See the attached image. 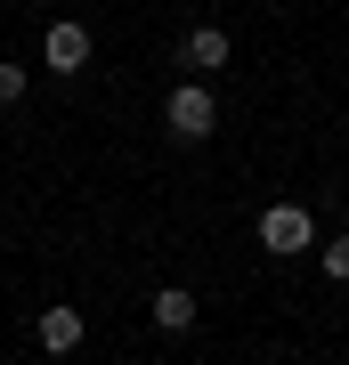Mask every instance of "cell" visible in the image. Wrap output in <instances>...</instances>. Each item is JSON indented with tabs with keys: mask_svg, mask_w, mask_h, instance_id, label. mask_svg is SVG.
Segmentation results:
<instances>
[{
	"mask_svg": "<svg viewBox=\"0 0 349 365\" xmlns=\"http://www.w3.org/2000/svg\"><path fill=\"white\" fill-rule=\"evenodd\" d=\"M33 341H41V349H49V357H74L81 341H90V317H81V309H41Z\"/></svg>",
	"mask_w": 349,
	"mask_h": 365,
	"instance_id": "cell-5",
	"label": "cell"
},
{
	"mask_svg": "<svg viewBox=\"0 0 349 365\" xmlns=\"http://www.w3.org/2000/svg\"><path fill=\"white\" fill-rule=\"evenodd\" d=\"M25 98V66H16V57H0V106H16Z\"/></svg>",
	"mask_w": 349,
	"mask_h": 365,
	"instance_id": "cell-8",
	"label": "cell"
},
{
	"mask_svg": "<svg viewBox=\"0 0 349 365\" xmlns=\"http://www.w3.org/2000/svg\"><path fill=\"white\" fill-rule=\"evenodd\" d=\"M163 130H171V138H187V146H203L211 130H220V98L203 90V73H187L179 90L163 98Z\"/></svg>",
	"mask_w": 349,
	"mask_h": 365,
	"instance_id": "cell-1",
	"label": "cell"
},
{
	"mask_svg": "<svg viewBox=\"0 0 349 365\" xmlns=\"http://www.w3.org/2000/svg\"><path fill=\"white\" fill-rule=\"evenodd\" d=\"M41 9H57V0H41Z\"/></svg>",
	"mask_w": 349,
	"mask_h": 365,
	"instance_id": "cell-9",
	"label": "cell"
},
{
	"mask_svg": "<svg viewBox=\"0 0 349 365\" xmlns=\"http://www.w3.org/2000/svg\"><path fill=\"white\" fill-rule=\"evenodd\" d=\"M90 49H98V41H90V25H74V16H57V25L41 33V66H49V73H81Z\"/></svg>",
	"mask_w": 349,
	"mask_h": 365,
	"instance_id": "cell-3",
	"label": "cell"
},
{
	"mask_svg": "<svg viewBox=\"0 0 349 365\" xmlns=\"http://www.w3.org/2000/svg\"><path fill=\"white\" fill-rule=\"evenodd\" d=\"M146 317H155L163 333H187V325H195V292H187V284H163L155 300H146Z\"/></svg>",
	"mask_w": 349,
	"mask_h": 365,
	"instance_id": "cell-6",
	"label": "cell"
},
{
	"mask_svg": "<svg viewBox=\"0 0 349 365\" xmlns=\"http://www.w3.org/2000/svg\"><path fill=\"white\" fill-rule=\"evenodd\" d=\"M260 252H268V260L317 252V211L309 203H268V211H260Z\"/></svg>",
	"mask_w": 349,
	"mask_h": 365,
	"instance_id": "cell-2",
	"label": "cell"
},
{
	"mask_svg": "<svg viewBox=\"0 0 349 365\" xmlns=\"http://www.w3.org/2000/svg\"><path fill=\"white\" fill-rule=\"evenodd\" d=\"M317 252H325V276L349 284V235H317Z\"/></svg>",
	"mask_w": 349,
	"mask_h": 365,
	"instance_id": "cell-7",
	"label": "cell"
},
{
	"mask_svg": "<svg viewBox=\"0 0 349 365\" xmlns=\"http://www.w3.org/2000/svg\"><path fill=\"white\" fill-rule=\"evenodd\" d=\"M236 57V41L220 33V25H187V41H179V73H220Z\"/></svg>",
	"mask_w": 349,
	"mask_h": 365,
	"instance_id": "cell-4",
	"label": "cell"
}]
</instances>
